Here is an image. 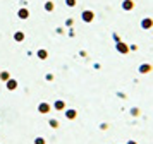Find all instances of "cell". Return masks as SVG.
Returning <instances> with one entry per match:
<instances>
[{
    "instance_id": "cell-1",
    "label": "cell",
    "mask_w": 153,
    "mask_h": 144,
    "mask_svg": "<svg viewBox=\"0 0 153 144\" xmlns=\"http://www.w3.org/2000/svg\"><path fill=\"white\" fill-rule=\"evenodd\" d=\"M40 110H42L43 113H45V112H47V110H48V106H47V105H42V106H40Z\"/></svg>"
}]
</instances>
